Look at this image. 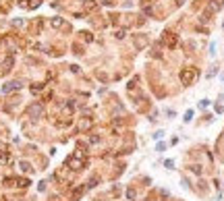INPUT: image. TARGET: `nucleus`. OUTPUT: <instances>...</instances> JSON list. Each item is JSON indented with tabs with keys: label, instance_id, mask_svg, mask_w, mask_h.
Masks as SVG:
<instances>
[{
	"label": "nucleus",
	"instance_id": "obj_1",
	"mask_svg": "<svg viewBox=\"0 0 224 201\" xmlns=\"http://www.w3.org/2000/svg\"><path fill=\"white\" fill-rule=\"evenodd\" d=\"M191 77H193V73H191V71H183V73H181L183 83H189V81H191Z\"/></svg>",
	"mask_w": 224,
	"mask_h": 201
}]
</instances>
